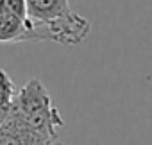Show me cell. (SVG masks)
<instances>
[{
  "label": "cell",
  "instance_id": "5b68a950",
  "mask_svg": "<svg viewBox=\"0 0 152 145\" xmlns=\"http://www.w3.org/2000/svg\"><path fill=\"white\" fill-rule=\"evenodd\" d=\"M16 95V86L13 83V79L9 77V74L6 70L0 68V125H2L13 108V100Z\"/></svg>",
  "mask_w": 152,
  "mask_h": 145
},
{
  "label": "cell",
  "instance_id": "277c9868",
  "mask_svg": "<svg viewBox=\"0 0 152 145\" xmlns=\"http://www.w3.org/2000/svg\"><path fill=\"white\" fill-rule=\"evenodd\" d=\"M31 32H32V27L29 18L22 20L0 11V45H15V43L31 41Z\"/></svg>",
  "mask_w": 152,
  "mask_h": 145
},
{
  "label": "cell",
  "instance_id": "6da1fadb",
  "mask_svg": "<svg viewBox=\"0 0 152 145\" xmlns=\"http://www.w3.org/2000/svg\"><path fill=\"white\" fill-rule=\"evenodd\" d=\"M32 32L31 41H54L64 47L83 43L91 23L70 7L68 0H25Z\"/></svg>",
  "mask_w": 152,
  "mask_h": 145
},
{
  "label": "cell",
  "instance_id": "7a4b0ae2",
  "mask_svg": "<svg viewBox=\"0 0 152 145\" xmlns=\"http://www.w3.org/2000/svg\"><path fill=\"white\" fill-rule=\"evenodd\" d=\"M9 115L41 134L50 145L59 141L57 131L64 125V120L41 79L32 77L16 90Z\"/></svg>",
  "mask_w": 152,
  "mask_h": 145
},
{
  "label": "cell",
  "instance_id": "52a82bcc",
  "mask_svg": "<svg viewBox=\"0 0 152 145\" xmlns=\"http://www.w3.org/2000/svg\"><path fill=\"white\" fill-rule=\"evenodd\" d=\"M54 145H64V143H63V141L59 140V141H57V143H54Z\"/></svg>",
  "mask_w": 152,
  "mask_h": 145
},
{
  "label": "cell",
  "instance_id": "8992f818",
  "mask_svg": "<svg viewBox=\"0 0 152 145\" xmlns=\"http://www.w3.org/2000/svg\"><path fill=\"white\" fill-rule=\"evenodd\" d=\"M0 11L13 15L16 18H22V20H27L25 0H0Z\"/></svg>",
  "mask_w": 152,
  "mask_h": 145
},
{
  "label": "cell",
  "instance_id": "3957f363",
  "mask_svg": "<svg viewBox=\"0 0 152 145\" xmlns=\"http://www.w3.org/2000/svg\"><path fill=\"white\" fill-rule=\"evenodd\" d=\"M0 145H50L41 134L34 133L31 127L7 116V120L0 125Z\"/></svg>",
  "mask_w": 152,
  "mask_h": 145
}]
</instances>
